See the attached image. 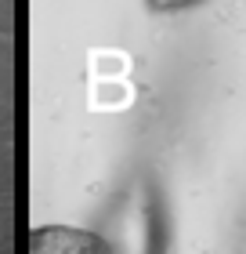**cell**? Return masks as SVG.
<instances>
[{"mask_svg": "<svg viewBox=\"0 0 246 254\" xmlns=\"http://www.w3.org/2000/svg\"><path fill=\"white\" fill-rule=\"evenodd\" d=\"M26 254H116V247L98 233H87V229L40 225V229H29Z\"/></svg>", "mask_w": 246, "mask_h": 254, "instance_id": "cell-1", "label": "cell"}]
</instances>
